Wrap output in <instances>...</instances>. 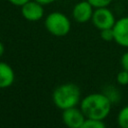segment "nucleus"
Returning <instances> with one entry per match:
<instances>
[{"instance_id":"20e7f679","label":"nucleus","mask_w":128,"mask_h":128,"mask_svg":"<svg viewBox=\"0 0 128 128\" xmlns=\"http://www.w3.org/2000/svg\"><path fill=\"white\" fill-rule=\"evenodd\" d=\"M92 24L99 31L107 28H112L116 22L114 13L108 7H99L95 8L92 18Z\"/></svg>"},{"instance_id":"39448f33","label":"nucleus","mask_w":128,"mask_h":128,"mask_svg":"<svg viewBox=\"0 0 128 128\" xmlns=\"http://www.w3.org/2000/svg\"><path fill=\"white\" fill-rule=\"evenodd\" d=\"M62 121L69 128H82L86 117L80 107H72L63 110L62 112Z\"/></svg>"},{"instance_id":"f03ea898","label":"nucleus","mask_w":128,"mask_h":128,"mask_svg":"<svg viewBox=\"0 0 128 128\" xmlns=\"http://www.w3.org/2000/svg\"><path fill=\"white\" fill-rule=\"evenodd\" d=\"M53 104L60 110L76 107L81 101V90L74 83H64L57 86L52 93Z\"/></svg>"},{"instance_id":"7ed1b4c3","label":"nucleus","mask_w":128,"mask_h":128,"mask_svg":"<svg viewBox=\"0 0 128 128\" xmlns=\"http://www.w3.org/2000/svg\"><path fill=\"white\" fill-rule=\"evenodd\" d=\"M45 29L53 36H66L71 30V21L68 16L62 12L54 11L49 13L44 20Z\"/></svg>"},{"instance_id":"f8f14e48","label":"nucleus","mask_w":128,"mask_h":128,"mask_svg":"<svg viewBox=\"0 0 128 128\" xmlns=\"http://www.w3.org/2000/svg\"><path fill=\"white\" fill-rule=\"evenodd\" d=\"M105 127H106V124L104 120L91 119V118H86L82 126V128H105Z\"/></svg>"},{"instance_id":"f257e3e1","label":"nucleus","mask_w":128,"mask_h":128,"mask_svg":"<svg viewBox=\"0 0 128 128\" xmlns=\"http://www.w3.org/2000/svg\"><path fill=\"white\" fill-rule=\"evenodd\" d=\"M79 105L86 118L104 120L110 114L113 104L103 92H97L86 95Z\"/></svg>"},{"instance_id":"6ab92c4d","label":"nucleus","mask_w":128,"mask_h":128,"mask_svg":"<svg viewBox=\"0 0 128 128\" xmlns=\"http://www.w3.org/2000/svg\"><path fill=\"white\" fill-rule=\"evenodd\" d=\"M4 51H5V48H4V45H3V43L0 41V57L4 54Z\"/></svg>"},{"instance_id":"dca6fc26","label":"nucleus","mask_w":128,"mask_h":128,"mask_svg":"<svg viewBox=\"0 0 128 128\" xmlns=\"http://www.w3.org/2000/svg\"><path fill=\"white\" fill-rule=\"evenodd\" d=\"M120 65L121 68L128 71V51L124 52L120 58Z\"/></svg>"},{"instance_id":"2eb2a0df","label":"nucleus","mask_w":128,"mask_h":128,"mask_svg":"<svg viewBox=\"0 0 128 128\" xmlns=\"http://www.w3.org/2000/svg\"><path fill=\"white\" fill-rule=\"evenodd\" d=\"M94 8H99V7H108L113 0H88Z\"/></svg>"},{"instance_id":"423d86ee","label":"nucleus","mask_w":128,"mask_h":128,"mask_svg":"<svg viewBox=\"0 0 128 128\" xmlns=\"http://www.w3.org/2000/svg\"><path fill=\"white\" fill-rule=\"evenodd\" d=\"M21 15L24 19L30 22H36L43 18L44 8L43 5L35 0H30L20 7Z\"/></svg>"},{"instance_id":"1a4fd4ad","label":"nucleus","mask_w":128,"mask_h":128,"mask_svg":"<svg viewBox=\"0 0 128 128\" xmlns=\"http://www.w3.org/2000/svg\"><path fill=\"white\" fill-rule=\"evenodd\" d=\"M15 81V72L6 62L0 61V89H6L13 85Z\"/></svg>"},{"instance_id":"f3484780","label":"nucleus","mask_w":128,"mask_h":128,"mask_svg":"<svg viewBox=\"0 0 128 128\" xmlns=\"http://www.w3.org/2000/svg\"><path fill=\"white\" fill-rule=\"evenodd\" d=\"M28 1H30V0H8L9 3H11L14 6H18V7H21L22 5H24Z\"/></svg>"},{"instance_id":"6e6552de","label":"nucleus","mask_w":128,"mask_h":128,"mask_svg":"<svg viewBox=\"0 0 128 128\" xmlns=\"http://www.w3.org/2000/svg\"><path fill=\"white\" fill-rule=\"evenodd\" d=\"M112 29L114 32V42L128 48V16L117 19Z\"/></svg>"},{"instance_id":"9d476101","label":"nucleus","mask_w":128,"mask_h":128,"mask_svg":"<svg viewBox=\"0 0 128 128\" xmlns=\"http://www.w3.org/2000/svg\"><path fill=\"white\" fill-rule=\"evenodd\" d=\"M117 124L121 128H128V105L119 110L117 114Z\"/></svg>"},{"instance_id":"a211bd4d","label":"nucleus","mask_w":128,"mask_h":128,"mask_svg":"<svg viewBox=\"0 0 128 128\" xmlns=\"http://www.w3.org/2000/svg\"><path fill=\"white\" fill-rule=\"evenodd\" d=\"M35 1L39 2L40 4H42V5L44 6V5H49V4H51V3L55 2L56 0H35Z\"/></svg>"},{"instance_id":"ddd939ff","label":"nucleus","mask_w":128,"mask_h":128,"mask_svg":"<svg viewBox=\"0 0 128 128\" xmlns=\"http://www.w3.org/2000/svg\"><path fill=\"white\" fill-rule=\"evenodd\" d=\"M116 81L119 85L121 86H126L128 85V71L122 69L121 71H119L116 75Z\"/></svg>"},{"instance_id":"4468645a","label":"nucleus","mask_w":128,"mask_h":128,"mask_svg":"<svg viewBox=\"0 0 128 128\" xmlns=\"http://www.w3.org/2000/svg\"><path fill=\"white\" fill-rule=\"evenodd\" d=\"M100 37L106 41V42H111L114 41V32L112 28H107V29H103L100 30Z\"/></svg>"},{"instance_id":"0eeeda50","label":"nucleus","mask_w":128,"mask_h":128,"mask_svg":"<svg viewBox=\"0 0 128 128\" xmlns=\"http://www.w3.org/2000/svg\"><path fill=\"white\" fill-rule=\"evenodd\" d=\"M94 9L95 8L88 0L80 1L74 5L72 9V17L78 23H86L91 21Z\"/></svg>"},{"instance_id":"9b49d317","label":"nucleus","mask_w":128,"mask_h":128,"mask_svg":"<svg viewBox=\"0 0 128 128\" xmlns=\"http://www.w3.org/2000/svg\"><path fill=\"white\" fill-rule=\"evenodd\" d=\"M103 93L110 99V101L112 102V104L115 103V102H118L120 100V97H121L120 92L114 86H108L107 89H106V91H104Z\"/></svg>"}]
</instances>
